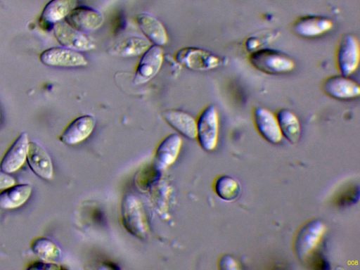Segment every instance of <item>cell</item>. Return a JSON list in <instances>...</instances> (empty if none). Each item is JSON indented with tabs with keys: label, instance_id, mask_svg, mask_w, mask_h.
Masks as SVG:
<instances>
[{
	"label": "cell",
	"instance_id": "obj_1",
	"mask_svg": "<svg viewBox=\"0 0 360 270\" xmlns=\"http://www.w3.org/2000/svg\"><path fill=\"white\" fill-rule=\"evenodd\" d=\"M121 220L124 227L131 235L142 240L147 237L149 231L147 217L136 195L127 193L122 198Z\"/></svg>",
	"mask_w": 360,
	"mask_h": 270
},
{
	"label": "cell",
	"instance_id": "obj_2",
	"mask_svg": "<svg viewBox=\"0 0 360 270\" xmlns=\"http://www.w3.org/2000/svg\"><path fill=\"white\" fill-rule=\"evenodd\" d=\"M248 60L257 70L270 75L287 73L295 68V63L289 56L269 49H259L251 52Z\"/></svg>",
	"mask_w": 360,
	"mask_h": 270
},
{
	"label": "cell",
	"instance_id": "obj_3",
	"mask_svg": "<svg viewBox=\"0 0 360 270\" xmlns=\"http://www.w3.org/2000/svg\"><path fill=\"white\" fill-rule=\"evenodd\" d=\"M173 58L181 66L194 71H207L224 64L221 57L202 49L185 46L178 49Z\"/></svg>",
	"mask_w": 360,
	"mask_h": 270
},
{
	"label": "cell",
	"instance_id": "obj_4",
	"mask_svg": "<svg viewBox=\"0 0 360 270\" xmlns=\"http://www.w3.org/2000/svg\"><path fill=\"white\" fill-rule=\"evenodd\" d=\"M196 139L205 151L214 150L218 143L219 120L217 108L213 104L205 106L196 120Z\"/></svg>",
	"mask_w": 360,
	"mask_h": 270
},
{
	"label": "cell",
	"instance_id": "obj_5",
	"mask_svg": "<svg viewBox=\"0 0 360 270\" xmlns=\"http://www.w3.org/2000/svg\"><path fill=\"white\" fill-rule=\"evenodd\" d=\"M326 225L319 219L306 223L298 231L294 243L297 257L303 261L318 250L326 233Z\"/></svg>",
	"mask_w": 360,
	"mask_h": 270
},
{
	"label": "cell",
	"instance_id": "obj_6",
	"mask_svg": "<svg viewBox=\"0 0 360 270\" xmlns=\"http://www.w3.org/2000/svg\"><path fill=\"white\" fill-rule=\"evenodd\" d=\"M359 63V44L352 34L340 36L335 50V64L340 75L349 76L358 68Z\"/></svg>",
	"mask_w": 360,
	"mask_h": 270
},
{
	"label": "cell",
	"instance_id": "obj_7",
	"mask_svg": "<svg viewBox=\"0 0 360 270\" xmlns=\"http://www.w3.org/2000/svg\"><path fill=\"white\" fill-rule=\"evenodd\" d=\"M165 59L161 46L152 44L141 56L137 63L133 82L141 85L148 82L160 70Z\"/></svg>",
	"mask_w": 360,
	"mask_h": 270
},
{
	"label": "cell",
	"instance_id": "obj_8",
	"mask_svg": "<svg viewBox=\"0 0 360 270\" xmlns=\"http://www.w3.org/2000/svg\"><path fill=\"white\" fill-rule=\"evenodd\" d=\"M39 60L45 65L58 68L84 67L88 61L79 51L64 46H55L43 51Z\"/></svg>",
	"mask_w": 360,
	"mask_h": 270
},
{
	"label": "cell",
	"instance_id": "obj_9",
	"mask_svg": "<svg viewBox=\"0 0 360 270\" xmlns=\"http://www.w3.org/2000/svg\"><path fill=\"white\" fill-rule=\"evenodd\" d=\"M53 31L57 41L65 48L82 52L92 51L96 47L91 39L71 27L65 20L54 24Z\"/></svg>",
	"mask_w": 360,
	"mask_h": 270
},
{
	"label": "cell",
	"instance_id": "obj_10",
	"mask_svg": "<svg viewBox=\"0 0 360 270\" xmlns=\"http://www.w3.org/2000/svg\"><path fill=\"white\" fill-rule=\"evenodd\" d=\"M342 75H335L325 78L321 84L322 91L327 96L338 100H349L360 94L359 84Z\"/></svg>",
	"mask_w": 360,
	"mask_h": 270
},
{
	"label": "cell",
	"instance_id": "obj_11",
	"mask_svg": "<svg viewBox=\"0 0 360 270\" xmlns=\"http://www.w3.org/2000/svg\"><path fill=\"white\" fill-rule=\"evenodd\" d=\"M65 21L75 30L86 34L100 28L104 22V17L101 11L82 6L73 9Z\"/></svg>",
	"mask_w": 360,
	"mask_h": 270
},
{
	"label": "cell",
	"instance_id": "obj_12",
	"mask_svg": "<svg viewBox=\"0 0 360 270\" xmlns=\"http://www.w3.org/2000/svg\"><path fill=\"white\" fill-rule=\"evenodd\" d=\"M252 117L257 131L266 141L271 143L282 141L283 136L276 115L265 108L255 107Z\"/></svg>",
	"mask_w": 360,
	"mask_h": 270
},
{
	"label": "cell",
	"instance_id": "obj_13",
	"mask_svg": "<svg viewBox=\"0 0 360 270\" xmlns=\"http://www.w3.org/2000/svg\"><path fill=\"white\" fill-rule=\"evenodd\" d=\"M96 126V119L92 115H81L73 120L63 130L60 140L67 145H75L88 139Z\"/></svg>",
	"mask_w": 360,
	"mask_h": 270
},
{
	"label": "cell",
	"instance_id": "obj_14",
	"mask_svg": "<svg viewBox=\"0 0 360 270\" xmlns=\"http://www.w3.org/2000/svg\"><path fill=\"white\" fill-rule=\"evenodd\" d=\"M29 139L26 132H22L10 146L0 162V168L5 172L18 170L27 160Z\"/></svg>",
	"mask_w": 360,
	"mask_h": 270
},
{
	"label": "cell",
	"instance_id": "obj_15",
	"mask_svg": "<svg viewBox=\"0 0 360 270\" xmlns=\"http://www.w3.org/2000/svg\"><path fill=\"white\" fill-rule=\"evenodd\" d=\"M139 30L151 44L164 46L168 42V34L163 24L153 15L140 13L135 17Z\"/></svg>",
	"mask_w": 360,
	"mask_h": 270
},
{
	"label": "cell",
	"instance_id": "obj_16",
	"mask_svg": "<svg viewBox=\"0 0 360 270\" xmlns=\"http://www.w3.org/2000/svg\"><path fill=\"white\" fill-rule=\"evenodd\" d=\"M27 161L31 170L39 177L46 180L53 177L51 158L46 150L37 142L29 143Z\"/></svg>",
	"mask_w": 360,
	"mask_h": 270
},
{
	"label": "cell",
	"instance_id": "obj_17",
	"mask_svg": "<svg viewBox=\"0 0 360 270\" xmlns=\"http://www.w3.org/2000/svg\"><path fill=\"white\" fill-rule=\"evenodd\" d=\"M160 115L168 125L181 135L189 139L196 138V120L189 113L179 109L169 108L162 110Z\"/></svg>",
	"mask_w": 360,
	"mask_h": 270
},
{
	"label": "cell",
	"instance_id": "obj_18",
	"mask_svg": "<svg viewBox=\"0 0 360 270\" xmlns=\"http://www.w3.org/2000/svg\"><path fill=\"white\" fill-rule=\"evenodd\" d=\"M333 27V22L320 16H304L295 20L291 26L292 32L301 37L313 38L321 36Z\"/></svg>",
	"mask_w": 360,
	"mask_h": 270
},
{
	"label": "cell",
	"instance_id": "obj_19",
	"mask_svg": "<svg viewBox=\"0 0 360 270\" xmlns=\"http://www.w3.org/2000/svg\"><path fill=\"white\" fill-rule=\"evenodd\" d=\"M182 145L181 136L170 134L158 144L155 153L154 165L160 170L172 165L176 160Z\"/></svg>",
	"mask_w": 360,
	"mask_h": 270
},
{
	"label": "cell",
	"instance_id": "obj_20",
	"mask_svg": "<svg viewBox=\"0 0 360 270\" xmlns=\"http://www.w3.org/2000/svg\"><path fill=\"white\" fill-rule=\"evenodd\" d=\"M151 45L145 37L130 36L114 43L108 52L117 57L134 58L141 56Z\"/></svg>",
	"mask_w": 360,
	"mask_h": 270
},
{
	"label": "cell",
	"instance_id": "obj_21",
	"mask_svg": "<svg viewBox=\"0 0 360 270\" xmlns=\"http://www.w3.org/2000/svg\"><path fill=\"white\" fill-rule=\"evenodd\" d=\"M77 6V0H51L44 7L40 20L53 25L64 20Z\"/></svg>",
	"mask_w": 360,
	"mask_h": 270
},
{
	"label": "cell",
	"instance_id": "obj_22",
	"mask_svg": "<svg viewBox=\"0 0 360 270\" xmlns=\"http://www.w3.org/2000/svg\"><path fill=\"white\" fill-rule=\"evenodd\" d=\"M32 187L28 184H16L0 193V208L16 209L25 204L31 195Z\"/></svg>",
	"mask_w": 360,
	"mask_h": 270
},
{
	"label": "cell",
	"instance_id": "obj_23",
	"mask_svg": "<svg viewBox=\"0 0 360 270\" xmlns=\"http://www.w3.org/2000/svg\"><path fill=\"white\" fill-rule=\"evenodd\" d=\"M276 116L282 136L291 143H297L301 136V126L297 117L286 108L278 110Z\"/></svg>",
	"mask_w": 360,
	"mask_h": 270
},
{
	"label": "cell",
	"instance_id": "obj_24",
	"mask_svg": "<svg viewBox=\"0 0 360 270\" xmlns=\"http://www.w3.org/2000/svg\"><path fill=\"white\" fill-rule=\"evenodd\" d=\"M214 189L218 197L226 201L236 200L241 191L240 185L238 181L226 174L219 176L215 180Z\"/></svg>",
	"mask_w": 360,
	"mask_h": 270
},
{
	"label": "cell",
	"instance_id": "obj_25",
	"mask_svg": "<svg viewBox=\"0 0 360 270\" xmlns=\"http://www.w3.org/2000/svg\"><path fill=\"white\" fill-rule=\"evenodd\" d=\"M32 252L44 261L53 262L60 257V250L51 240L45 237H38L31 243Z\"/></svg>",
	"mask_w": 360,
	"mask_h": 270
},
{
	"label": "cell",
	"instance_id": "obj_26",
	"mask_svg": "<svg viewBox=\"0 0 360 270\" xmlns=\"http://www.w3.org/2000/svg\"><path fill=\"white\" fill-rule=\"evenodd\" d=\"M359 198L358 184H349L341 189L335 196V204L339 207H347L356 203Z\"/></svg>",
	"mask_w": 360,
	"mask_h": 270
},
{
	"label": "cell",
	"instance_id": "obj_27",
	"mask_svg": "<svg viewBox=\"0 0 360 270\" xmlns=\"http://www.w3.org/2000/svg\"><path fill=\"white\" fill-rule=\"evenodd\" d=\"M160 170L154 165L145 167L136 176V185L142 190L148 189L159 178Z\"/></svg>",
	"mask_w": 360,
	"mask_h": 270
},
{
	"label": "cell",
	"instance_id": "obj_28",
	"mask_svg": "<svg viewBox=\"0 0 360 270\" xmlns=\"http://www.w3.org/2000/svg\"><path fill=\"white\" fill-rule=\"evenodd\" d=\"M310 266L316 269H328L329 264L326 257L319 251L316 250L305 261Z\"/></svg>",
	"mask_w": 360,
	"mask_h": 270
},
{
	"label": "cell",
	"instance_id": "obj_29",
	"mask_svg": "<svg viewBox=\"0 0 360 270\" xmlns=\"http://www.w3.org/2000/svg\"><path fill=\"white\" fill-rule=\"evenodd\" d=\"M219 268L223 270H236L239 269V265L233 257L224 255L219 261Z\"/></svg>",
	"mask_w": 360,
	"mask_h": 270
},
{
	"label": "cell",
	"instance_id": "obj_30",
	"mask_svg": "<svg viewBox=\"0 0 360 270\" xmlns=\"http://www.w3.org/2000/svg\"><path fill=\"white\" fill-rule=\"evenodd\" d=\"M15 184V179L3 170H0V190H4Z\"/></svg>",
	"mask_w": 360,
	"mask_h": 270
},
{
	"label": "cell",
	"instance_id": "obj_31",
	"mask_svg": "<svg viewBox=\"0 0 360 270\" xmlns=\"http://www.w3.org/2000/svg\"><path fill=\"white\" fill-rule=\"evenodd\" d=\"M59 267L53 263L46 262V261H40L36 262L31 264L28 269H56Z\"/></svg>",
	"mask_w": 360,
	"mask_h": 270
},
{
	"label": "cell",
	"instance_id": "obj_32",
	"mask_svg": "<svg viewBox=\"0 0 360 270\" xmlns=\"http://www.w3.org/2000/svg\"><path fill=\"white\" fill-rule=\"evenodd\" d=\"M1 108H0V122H1Z\"/></svg>",
	"mask_w": 360,
	"mask_h": 270
}]
</instances>
